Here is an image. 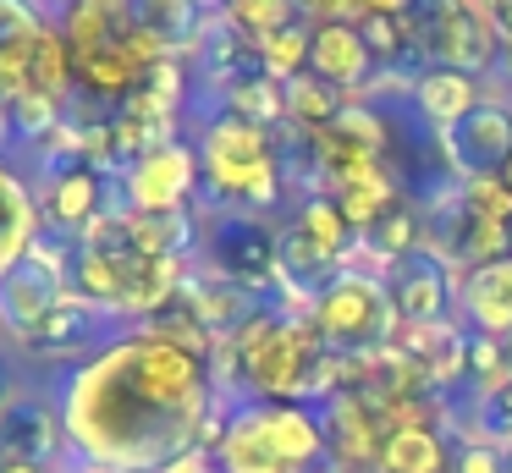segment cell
Segmentation results:
<instances>
[{"instance_id":"cell-1","label":"cell","mask_w":512,"mask_h":473,"mask_svg":"<svg viewBox=\"0 0 512 473\" xmlns=\"http://www.w3.org/2000/svg\"><path fill=\"white\" fill-rule=\"evenodd\" d=\"M221 407L210 363L149 325L122 330L89 363L67 369L56 396L67 451L83 457V473H160L199 446Z\"/></svg>"},{"instance_id":"cell-2","label":"cell","mask_w":512,"mask_h":473,"mask_svg":"<svg viewBox=\"0 0 512 473\" xmlns=\"http://www.w3.org/2000/svg\"><path fill=\"white\" fill-rule=\"evenodd\" d=\"M199 171H204V204L215 209H243V215H276L287 204V160H281V138L270 127L232 110H204L199 132Z\"/></svg>"},{"instance_id":"cell-3","label":"cell","mask_w":512,"mask_h":473,"mask_svg":"<svg viewBox=\"0 0 512 473\" xmlns=\"http://www.w3.org/2000/svg\"><path fill=\"white\" fill-rule=\"evenodd\" d=\"M193 215H199V253L193 259L210 264L215 275H226L243 292H254L259 303H270L281 292V220L215 204H199Z\"/></svg>"},{"instance_id":"cell-4","label":"cell","mask_w":512,"mask_h":473,"mask_svg":"<svg viewBox=\"0 0 512 473\" xmlns=\"http://www.w3.org/2000/svg\"><path fill=\"white\" fill-rule=\"evenodd\" d=\"M309 325L320 330V341L331 352H375L397 336V314H391V297L380 270H364V264H342L331 286L309 303Z\"/></svg>"},{"instance_id":"cell-5","label":"cell","mask_w":512,"mask_h":473,"mask_svg":"<svg viewBox=\"0 0 512 473\" xmlns=\"http://www.w3.org/2000/svg\"><path fill=\"white\" fill-rule=\"evenodd\" d=\"M408 33L419 66H452L468 77L496 72V28L479 0H419L408 11Z\"/></svg>"},{"instance_id":"cell-6","label":"cell","mask_w":512,"mask_h":473,"mask_svg":"<svg viewBox=\"0 0 512 473\" xmlns=\"http://www.w3.org/2000/svg\"><path fill=\"white\" fill-rule=\"evenodd\" d=\"M391 297V314H397V330H430V325H452L457 292H463V270L446 259L435 242L402 253L380 270Z\"/></svg>"},{"instance_id":"cell-7","label":"cell","mask_w":512,"mask_h":473,"mask_svg":"<svg viewBox=\"0 0 512 473\" xmlns=\"http://www.w3.org/2000/svg\"><path fill=\"white\" fill-rule=\"evenodd\" d=\"M204 198V171L193 138H177L166 149L144 154V160L122 165L116 176V204L133 215H188Z\"/></svg>"},{"instance_id":"cell-8","label":"cell","mask_w":512,"mask_h":473,"mask_svg":"<svg viewBox=\"0 0 512 473\" xmlns=\"http://www.w3.org/2000/svg\"><path fill=\"white\" fill-rule=\"evenodd\" d=\"M34 204H39V220H45L50 237L78 242L83 231L116 204V193H111V176L94 171V165L50 160V165H39V176H34Z\"/></svg>"},{"instance_id":"cell-9","label":"cell","mask_w":512,"mask_h":473,"mask_svg":"<svg viewBox=\"0 0 512 473\" xmlns=\"http://www.w3.org/2000/svg\"><path fill=\"white\" fill-rule=\"evenodd\" d=\"M441 154L452 176L479 182V176H501L512 160V99L490 88L485 105H474L457 127L441 132Z\"/></svg>"},{"instance_id":"cell-10","label":"cell","mask_w":512,"mask_h":473,"mask_svg":"<svg viewBox=\"0 0 512 473\" xmlns=\"http://www.w3.org/2000/svg\"><path fill=\"white\" fill-rule=\"evenodd\" d=\"M325 418V468L331 473H380V451H386V413L358 391H336L320 407Z\"/></svg>"},{"instance_id":"cell-11","label":"cell","mask_w":512,"mask_h":473,"mask_svg":"<svg viewBox=\"0 0 512 473\" xmlns=\"http://www.w3.org/2000/svg\"><path fill=\"white\" fill-rule=\"evenodd\" d=\"M61 297H67V275H56L50 264H39L34 253H28L12 275H0V330H6L17 347H28V341L39 336V325L56 314Z\"/></svg>"},{"instance_id":"cell-12","label":"cell","mask_w":512,"mask_h":473,"mask_svg":"<svg viewBox=\"0 0 512 473\" xmlns=\"http://www.w3.org/2000/svg\"><path fill=\"white\" fill-rule=\"evenodd\" d=\"M314 39H309V72L320 77V83L342 88L347 99H358L369 83H375L380 61L375 50H369L364 28L358 22H309Z\"/></svg>"},{"instance_id":"cell-13","label":"cell","mask_w":512,"mask_h":473,"mask_svg":"<svg viewBox=\"0 0 512 473\" xmlns=\"http://www.w3.org/2000/svg\"><path fill=\"white\" fill-rule=\"evenodd\" d=\"M61 451H67V429H61V413L45 402V396L23 391L6 413H0V457L56 468Z\"/></svg>"},{"instance_id":"cell-14","label":"cell","mask_w":512,"mask_h":473,"mask_svg":"<svg viewBox=\"0 0 512 473\" xmlns=\"http://www.w3.org/2000/svg\"><path fill=\"white\" fill-rule=\"evenodd\" d=\"M485 94H490L485 77L452 72V66H419V72H413V88H408V105L430 132H446L474 105H485Z\"/></svg>"},{"instance_id":"cell-15","label":"cell","mask_w":512,"mask_h":473,"mask_svg":"<svg viewBox=\"0 0 512 473\" xmlns=\"http://www.w3.org/2000/svg\"><path fill=\"white\" fill-rule=\"evenodd\" d=\"M457 314H463V330H474V336L512 341V253L463 275Z\"/></svg>"},{"instance_id":"cell-16","label":"cell","mask_w":512,"mask_h":473,"mask_svg":"<svg viewBox=\"0 0 512 473\" xmlns=\"http://www.w3.org/2000/svg\"><path fill=\"white\" fill-rule=\"evenodd\" d=\"M182 303H188L193 314L204 319V330H210L215 341H221V336H232V330L243 325V319L254 314V308H265L254 292L232 286L226 275H215L210 264H199V259L188 264V281H182Z\"/></svg>"},{"instance_id":"cell-17","label":"cell","mask_w":512,"mask_h":473,"mask_svg":"<svg viewBox=\"0 0 512 473\" xmlns=\"http://www.w3.org/2000/svg\"><path fill=\"white\" fill-rule=\"evenodd\" d=\"M50 17L56 11H45L39 0H0V105H12L28 88V50Z\"/></svg>"},{"instance_id":"cell-18","label":"cell","mask_w":512,"mask_h":473,"mask_svg":"<svg viewBox=\"0 0 512 473\" xmlns=\"http://www.w3.org/2000/svg\"><path fill=\"white\" fill-rule=\"evenodd\" d=\"M452 435H457V446L512 451V374L468 396L463 413H452Z\"/></svg>"},{"instance_id":"cell-19","label":"cell","mask_w":512,"mask_h":473,"mask_svg":"<svg viewBox=\"0 0 512 473\" xmlns=\"http://www.w3.org/2000/svg\"><path fill=\"white\" fill-rule=\"evenodd\" d=\"M210 110H232V116H248L259 127L281 132L287 127V83H276L270 72H237L232 83H221L210 94Z\"/></svg>"},{"instance_id":"cell-20","label":"cell","mask_w":512,"mask_h":473,"mask_svg":"<svg viewBox=\"0 0 512 473\" xmlns=\"http://www.w3.org/2000/svg\"><path fill=\"white\" fill-rule=\"evenodd\" d=\"M127 17H133V28H144L149 39H160L171 55H182V61L199 50L204 22H210L193 0H127Z\"/></svg>"},{"instance_id":"cell-21","label":"cell","mask_w":512,"mask_h":473,"mask_svg":"<svg viewBox=\"0 0 512 473\" xmlns=\"http://www.w3.org/2000/svg\"><path fill=\"white\" fill-rule=\"evenodd\" d=\"M380 473H452V446L441 424H397L380 451Z\"/></svg>"},{"instance_id":"cell-22","label":"cell","mask_w":512,"mask_h":473,"mask_svg":"<svg viewBox=\"0 0 512 473\" xmlns=\"http://www.w3.org/2000/svg\"><path fill=\"white\" fill-rule=\"evenodd\" d=\"M23 94L61 99V105L72 110V94H78V83H72V44H67V33H61L56 17L39 28L34 50H28V88Z\"/></svg>"},{"instance_id":"cell-23","label":"cell","mask_w":512,"mask_h":473,"mask_svg":"<svg viewBox=\"0 0 512 473\" xmlns=\"http://www.w3.org/2000/svg\"><path fill=\"white\" fill-rule=\"evenodd\" d=\"M56 22H61V33H67L72 55H83V50H94V44L122 39L127 0H61Z\"/></svg>"},{"instance_id":"cell-24","label":"cell","mask_w":512,"mask_h":473,"mask_svg":"<svg viewBox=\"0 0 512 473\" xmlns=\"http://www.w3.org/2000/svg\"><path fill=\"white\" fill-rule=\"evenodd\" d=\"M287 220H292V226H303V231H309V237H314V248H320V253H331L336 264H347V259H353L358 231L347 226L342 204H336L331 193H309V198H298Z\"/></svg>"},{"instance_id":"cell-25","label":"cell","mask_w":512,"mask_h":473,"mask_svg":"<svg viewBox=\"0 0 512 473\" xmlns=\"http://www.w3.org/2000/svg\"><path fill=\"white\" fill-rule=\"evenodd\" d=\"M342 105H347L342 88L320 83L314 72H303V77H292V83H287V127L320 132V127H331V121L342 116Z\"/></svg>"},{"instance_id":"cell-26","label":"cell","mask_w":512,"mask_h":473,"mask_svg":"<svg viewBox=\"0 0 512 473\" xmlns=\"http://www.w3.org/2000/svg\"><path fill=\"white\" fill-rule=\"evenodd\" d=\"M309 39H314V28L309 22H292V28H281V33H270V39H259V72H270L276 83H292V77H303L309 72Z\"/></svg>"},{"instance_id":"cell-27","label":"cell","mask_w":512,"mask_h":473,"mask_svg":"<svg viewBox=\"0 0 512 473\" xmlns=\"http://www.w3.org/2000/svg\"><path fill=\"white\" fill-rule=\"evenodd\" d=\"M221 22H232L243 39H270V33L292 28L298 22V0H226L221 6Z\"/></svg>"},{"instance_id":"cell-28","label":"cell","mask_w":512,"mask_h":473,"mask_svg":"<svg viewBox=\"0 0 512 473\" xmlns=\"http://www.w3.org/2000/svg\"><path fill=\"white\" fill-rule=\"evenodd\" d=\"M490 11V28H496V77L512 88V0H479Z\"/></svg>"},{"instance_id":"cell-29","label":"cell","mask_w":512,"mask_h":473,"mask_svg":"<svg viewBox=\"0 0 512 473\" xmlns=\"http://www.w3.org/2000/svg\"><path fill=\"white\" fill-rule=\"evenodd\" d=\"M303 22H358V0H298Z\"/></svg>"},{"instance_id":"cell-30","label":"cell","mask_w":512,"mask_h":473,"mask_svg":"<svg viewBox=\"0 0 512 473\" xmlns=\"http://www.w3.org/2000/svg\"><path fill=\"white\" fill-rule=\"evenodd\" d=\"M452 473H501V451L496 446H457Z\"/></svg>"},{"instance_id":"cell-31","label":"cell","mask_w":512,"mask_h":473,"mask_svg":"<svg viewBox=\"0 0 512 473\" xmlns=\"http://www.w3.org/2000/svg\"><path fill=\"white\" fill-rule=\"evenodd\" d=\"M160 473H215V451H204V446H193V451H182L177 462H166Z\"/></svg>"},{"instance_id":"cell-32","label":"cell","mask_w":512,"mask_h":473,"mask_svg":"<svg viewBox=\"0 0 512 473\" xmlns=\"http://www.w3.org/2000/svg\"><path fill=\"white\" fill-rule=\"evenodd\" d=\"M419 0H358V22L364 17H408Z\"/></svg>"},{"instance_id":"cell-33","label":"cell","mask_w":512,"mask_h":473,"mask_svg":"<svg viewBox=\"0 0 512 473\" xmlns=\"http://www.w3.org/2000/svg\"><path fill=\"white\" fill-rule=\"evenodd\" d=\"M0 473H56V468H39V462H17V457H0Z\"/></svg>"},{"instance_id":"cell-34","label":"cell","mask_w":512,"mask_h":473,"mask_svg":"<svg viewBox=\"0 0 512 473\" xmlns=\"http://www.w3.org/2000/svg\"><path fill=\"white\" fill-rule=\"evenodd\" d=\"M193 6H199L204 17H221V6H226V0H193Z\"/></svg>"},{"instance_id":"cell-35","label":"cell","mask_w":512,"mask_h":473,"mask_svg":"<svg viewBox=\"0 0 512 473\" xmlns=\"http://www.w3.org/2000/svg\"><path fill=\"white\" fill-rule=\"evenodd\" d=\"M501 473H512V451H501Z\"/></svg>"},{"instance_id":"cell-36","label":"cell","mask_w":512,"mask_h":473,"mask_svg":"<svg viewBox=\"0 0 512 473\" xmlns=\"http://www.w3.org/2000/svg\"><path fill=\"white\" fill-rule=\"evenodd\" d=\"M501 352H507V374H512V341H501Z\"/></svg>"},{"instance_id":"cell-37","label":"cell","mask_w":512,"mask_h":473,"mask_svg":"<svg viewBox=\"0 0 512 473\" xmlns=\"http://www.w3.org/2000/svg\"><path fill=\"white\" fill-rule=\"evenodd\" d=\"M501 182H507V187H512V160H507V171H501Z\"/></svg>"},{"instance_id":"cell-38","label":"cell","mask_w":512,"mask_h":473,"mask_svg":"<svg viewBox=\"0 0 512 473\" xmlns=\"http://www.w3.org/2000/svg\"><path fill=\"white\" fill-rule=\"evenodd\" d=\"M507 253H512V226H507Z\"/></svg>"},{"instance_id":"cell-39","label":"cell","mask_w":512,"mask_h":473,"mask_svg":"<svg viewBox=\"0 0 512 473\" xmlns=\"http://www.w3.org/2000/svg\"><path fill=\"white\" fill-rule=\"evenodd\" d=\"M314 473H331V468H314Z\"/></svg>"},{"instance_id":"cell-40","label":"cell","mask_w":512,"mask_h":473,"mask_svg":"<svg viewBox=\"0 0 512 473\" xmlns=\"http://www.w3.org/2000/svg\"><path fill=\"white\" fill-rule=\"evenodd\" d=\"M215 473H221V468H215Z\"/></svg>"}]
</instances>
